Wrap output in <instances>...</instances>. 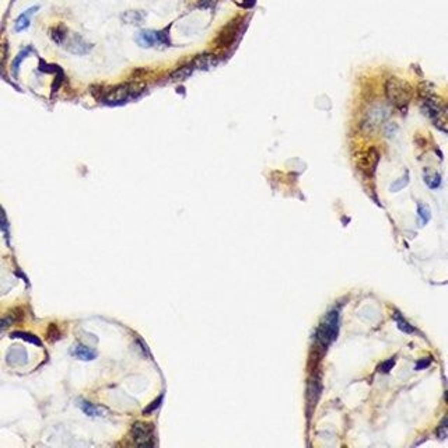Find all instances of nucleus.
Returning a JSON list of instances; mask_svg holds the SVG:
<instances>
[{
	"label": "nucleus",
	"mask_w": 448,
	"mask_h": 448,
	"mask_svg": "<svg viewBox=\"0 0 448 448\" xmlns=\"http://www.w3.org/2000/svg\"><path fill=\"white\" fill-rule=\"evenodd\" d=\"M339 312H340L339 308L328 312L322 324L319 325V328L315 332V343L318 344L319 347H322V350H326L328 346L338 338Z\"/></svg>",
	"instance_id": "obj_1"
},
{
	"label": "nucleus",
	"mask_w": 448,
	"mask_h": 448,
	"mask_svg": "<svg viewBox=\"0 0 448 448\" xmlns=\"http://www.w3.org/2000/svg\"><path fill=\"white\" fill-rule=\"evenodd\" d=\"M385 93H387L388 101L396 107L408 105L412 97V90L409 85L399 78H390L385 84Z\"/></svg>",
	"instance_id": "obj_2"
},
{
	"label": "nucleus",
	"mask_w": 448,
	"mask_h": 448,
	"mask_svg": "<svg viewBox=\"0 0 448 448\" xmlns=\"http://www.w3.org/2000/svg\"><path fill=\"white\" fill-rule=\"evenodd\" d=\"M130 435L139 447H151L154 444V429L153 424L137 422L132 426Z\"/></svg>",
	"instance_id": "obj_3"
},
{
	"label": "nucleus",
	"mask_w": 448,
	"mask_h": 448,
	"mask_svg": "<svg viewBox=\"0 0 448 448\" xmlns=\"http://www.w3.org/2000/svg\"><path fill=\"white\" fill-rule=\"evenodd\" d=\"M136 93L137 88H135L133 85H119L117 88L108 91L103 97V101L107 104H121V103L128 101Z\"/></svg>",
	"instance_id": "obj_4"
},
{
	"label": "nucleus",
	"mask_w": 448,
	"mask_h": 448,
	"mask_svg": "<svg viewBox=\"0 0 448 448\" xmlns=\"http://www.w3.org/2000/svg\"><path fill=\"white\" fill-rule=\"evenodd\" d=\"M167 31L162 33H157V31H142L137 34L136 42L142 48H151V46L157 45V44H168V38L165 35Z\"/></svg>",
	"instance_id": "obj_5"
},
{
	"label": "nucleus",
	"mask_w": 448,
	"mask_h": 448,
	"mask_svg": "<svg viewBox=\"0 0 448 448\" xmlns=\"http://www.w3.org/2000/svg\"><path fill=\"white\" fill-rule=\"evenodd\" d=\"M390 115V110L384 105H374L369 114H367V119H366V124L371 125V126H376V125L384 122L387 118Z\"/></svg>",
	"instance_id": "obj_6"
},
{
	"label": "nucleus",
	"mask_w": 448,
	"mask_h": 448,
	"mask_svg": "<svg viewBox=\"0 0 448 448\" xmlns=\"http://www.w3.org/2000/svg\"><path fill=\"white\" fill-rule=\"evenodd\" d=\"M39 10V6H33L30 7V9H27L26 12H23V13L20 14L17 20H16V24H14V30L17 31V33H21V31H24L28 28L30 26V23H31V17H33L34 13H37Z\"/></svg>",
	"instance_id": "obj_7"
},
{
	"label": "nucleus",
	"mask_w": 448,
	"mask_h": 448,
	"mask_svg": "<svg viewBox=\"0 0 448 448\" xmlns=\"http://www.w3.org/2000/svg\"><path fill=\"white\" fill-rule=\"evenodd\" d=\"M378 160H380V156H378V153H377L376 149H371L367 151V154L363 157V160H362V167H363L364 171H367L369 174H374V171H376V167L377 164H378Z\"/></svg>",
	"instance_id": "obj_8"
},
{
	"label": "nucleus",
	"mask_w": 448,
	"mask_h": 448,
	"mask_svg": "<svg viewBox=\"0 0 448 448\" xmlns=\"http://www.w3.org/2000/svg\"><path fill=\"white\" fill-rule=\"evenodd\" d=\"M91 46L85 42L84 39L81 38V37H78V35H74L70 41V44L67 46V49L73 53H77V55H84L90 51Z\"/></svg>",
	"instance_id": "obj_9"
},
{
	"label": "nucleus",
	"mask_w": 448,
	"mask_h": 448,
	"mask_svg": "<svg viewBox=\"0 0 448 448\" xmlns=\"http://www.w3.org/2000/svg\"><path fill=\"white\" fill-rule=\"evenodd\" d=\"M73 356H76L78 359H83V360H93V359L97 356V353L88 349V347L83 346V344H78V346L74 347V350H73Z\"/></svg>",
	"instance_id": "obj_10"
},
{
	"label": "nucleus",
	"mask_w": 448,
	"mask_h": 448,
	"mask_svg": "<svg viewBox=\"0 0 448 448\" xmlns=\"http://www.w3.org/2000/svg\"><path fill=\"white\" fill-rule=\"evenodd\" d=\"M30 52H31V48L28 46V48H26V49H23V51H21V52H20L19 55L14 58L13 63H12V73H13L14 77H17V74H19V70H20V65H21V62H23V60H24V59H26L28 55H30Z\"/></svg>",
	"instance_id": "obj_11"
},
{
	"label": "nucleus",
	"mask_w": 448,
	"mask_h": 448,
	"mask_svg": "<svg viewBox=\"0 0 448 448\" xmlns=\"http://www.w3.org/2000/svg\"><path fill=\"white\" fill-rule=\"evenodd\" d=\"M194 65H188V66H184L181 69H178L176 72H174L171 74V80L172 81H182V80H185L187 77L191 76V73L194 72Z\"/></svg>",
	"instance_id": "obj_12"
},
{
	"label": "nucleus",
	"mask_w": 448,
	"mask_h": 448,
	"mask_svg": "<svg viewBox=\"0 0 448 448\" xmlns=\"http://www.w3.org/2000/svg\"><path fill=\"white\" fill-rule=\"evenodd\" d=\"M122 17H124V21L129 23V24H140L144 19V13L132 10V12H126Z\"/></svg>",
	"instance_id": "obj_13"
},
{
	"label": "nucleus",
	"mask_w": 448,
	"mask_h": 448,
	"mask_svg": "<svg viewBox=\"0 0 448 448\" xmlns=\"http://www.w3.org/2000/svg\"><path fill=\"white\" fill-rule=\"evenodd\" d=\"M417 215H419V220H420V226H424L427 224L431 217V212H430V208L427 205H423V203H417Z\"/></svg>",
	"instance_id": "obj_14"
},
{
	"label": "nucleus",
	"mask_w": 448,
	"mask_h": 448,
	"mask_svg": "<svg viewBox=\"0 0 448 448\" xmlns=\"http://www.w3.org/2000/svg\"><path fill=\"white\" fill-rule=\"evenodd\" d=\"M10 338H16V339H23V340H26V342H30V343H34L37 344V346H41V340H39L37 336H34L31 333H27V332H13L12 335H10Z\"/></svg>",
	"instance_id": "obj_15"
},
{
	"label": "nucleus",
	"mask_w": 448,
	"mask_h": 448,
	"mask_svg": "<svg viewBox=\"0 0 448 448\" xmlns=\"http://www.w3.org/2000/svg\"><path fill=\"white\" fill-rule=\"evenodd\" d=\"M51 37H52V39L56 44H63L65 39L67 38V30L62 26L56 27V28H53L52 31H51Z\"/></svg>",
	"instance_id": "obj_16"
},
{
	"label": "nucleus",
	"mask_w": 448,
	"mask_h": 448,
	"mask_svg": "<svg viewBox=\"0 0 448 448\" xmlns=\"http://www.w3.org/2000/svg\"><path fill=\"white\" fill-rule=\"evenodd\" d=\"M7 356H14L16 357L10 362V364H24L27 362V353L23 349H12Z\"/></svg>",
	"instance_id": "obj_17"
},
{
	"label": "nucleus",
	"mask_w": 448,
	"mask_h": 448,
	"mask_svg": "<svg viewBox=\"0 0 448 448\" xmlns=\"http://www.w3.org/2000/svg\"><path fill=\"white\" fill-rule=\"evenodd\" d=\"M394 318H395L396 324H398V328H399L401 331H403L405 333H413V332H415L413 326H410V325L406 322V319L403 318L402 315H399V312H395V314H394Z\"/></svg>",
	"instance_id": "obj_18"
},
{
	"label": "nucleus",
	"mask_w": 448,
	"mask_h": 448,
	"mask_svg": "<svg viewBox=\"0 0 448 448\" xmlns=\"http://www.w3.org/2000/svg\"><path fill=\"white\" fill-rule=\"evenodd\" d=\"M424 182L429 185V188L435 189L441 185V176L438 174H429L427 172V174H424Z\"/></svg>",
	"instance_id": "obj_19"
},
{
	"label": "nucleus",
	"mask_w": 448,
	"mask_h": 448,
	"mask_svg": "<svg viewBox=\"0 0 448 448\" xmlns=\"http://www.w3.org/2000/svg\"><path fill=\"white\" fill-rule=\"evenodd\" d=\"M80 408L84 412L87 416H98L100 415V409L96 408L93 403L87 402V401H80Z\"/></svg>",
	"instance_id": "obj_20"
},
{
	"label": "nucleus",
	"mask_w": 448,
	"mask_h": 448,
	"mask_svg": "<svg viewBox=\"0 0 448 448\" xmlns=\"http://www.w3.org/2000/svg\"><path fill=\"white\" fill-rule=\"evenodd\" d=\"M408 184H409V174L406 172L405 176L399 178L398 181H395L392 185H391V191H392V192H398V191H401L402 188H405Z\"/></svg>",
	"instance_id": "obj_21"
},
{
	"label": "nucleus",
	"mask_w": 448,
	"mask_h": 448,
	"mask_svg": "<svg viewBox=\"0 0 448 448\" xmlns=\"http://www.w3.org/2000/svg\"><path fill=\"white\" fill-rule=\"evenodd\" d=\"M395 366V359H388L387 362H384L381 366H380V371L383 373H390V370H392V367Z\"/></svg>",
	"instance_id": "obj_22"
},
{
	"label": "nucleus",
	"mask_w": 448,
	"mask_h": 448,
	"mask_svg": "<svg viewBox=\"0 0 448 448\" xmlns=\"http://www.w3.org/2000/svg\"><path fill=\"white\" fill-rule=\"evenodd\" d=\"M161 402H162V395L160 396V398H157L156 401L151 403L149 408H146V409H144V412H143L144 415H149V413H151V412H154V410H156L157 408H158V406L161 405Z\"/></svg>",
	"instance_id": "obj_23"
},
{
	"label": "nucleus",
	"mask_w": 448,
	"mask_h": 448,
	"mask_svg": "<svg viewBox=\"0 0 448 448\" xmlns=\"http://www.w3.org/2000/svg\"><path fill=\"white\" fill-rule=\"evenodd\" d=\"M216 3H217V0H199L198 2V5L202 9H212L213 6H216Z\"/></svg>",
	"instance_id": "obj_24"
},
{
	"label": "nucleus",
	"mask_w": 448,
	"mask_h": 448,
	"mask_svg": "<svg viewBox=\"0 0 448 448\" xmlns=\"http://www.w3.org/2000/svg\"><path fill=\"white\" fill-rule=\"evenodd\" d=\"M438 434L441 435V438L447 437V419H444L441 427H440V430H438Z\"/></svg>",
	"instance_id": "obj_25"
},
{
	"label": "nucleus",
	"mask_w": 448,
	"mask_h": 448,
	"mask_svg": "<svg viewBox=\"0 0 448 448\" xmlns=\"http://www.w3.org/2000/svg\"><path fill=\"white\" fill-rule=\"evenodd\" d=\"M430 362H431L430 359H427V360H420V362H417V364H416V370H422V369H424V367H427V366L430 364Z\"/></svg>",
	"instance_id": "obj_26"
}]
</instances>
